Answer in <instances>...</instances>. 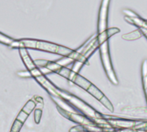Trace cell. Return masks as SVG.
Returning a JSON list of instances; mask_svg holds the SVG:
<instances>
[{"label":"cell","instance_id":"8","mask_svg":"<svg viewBox=\"0 0 147 132\" xmlns=\"http://www.w3.org/2000/svg\"><path fill=\"white\" fill-rule=\"evenodd\" d=\"M141 77H142V85L143 89L146 96V99L147 102V60H145L142 62L141 66Z\"/></svg>","mask_w":147,"mask_h":132},{"label":"cell","instance_id":"10","mask_svg":"<svg viewBox=\"0 0 147 132\" xmlns=\"http://www.w3.org/2000/svg\"><path fill=\"white\" fill-rule=\"evenodd\" d=\"M41 113H42V108L41 109H35L34 110V120L38 124L41 118Z\"/></svg>","mask_w":147,"mask_h":132},{"label":"cell","instance_id":"4","mask_svg":"<svg viewBox=\"0 0 147 132\" xmlns=\"http://www.w3.org/2000/svg\"><path fill=\"white\" fill-rule=\"evenodd\" d=\"M9 47L13 48H18V49L21 48H25L28 49L40 50L43 52L59 54V55H61L62 57L68 56L73 52V49L54 43V42H47L44 40L31 39V38L14 39Z\"/></svg>","mask_w":147,"mask_h":132},{"label":"cell","instance_id":"9","mask_svg":"<svg viewBox=\"0 0 147 132\" xmlns=\"http://www.w3.org/2000/svg\"><path fill=\"white\" fill-rule=\"evenodd\" d=\"M143 36V33L142 31L138 28L137 29L132 31V32H129V33H127V34H124L122 35V39L123 40H126V41H135V40H138L140 39V37Z\"/></svg>","mask_w":147,"mask_h":132},{"label":"cell","instance_id":"7","mask_svg":"<svg viewBox=\"0 0 147 132\" xmlns=\"http://www.w3.org/2000/svg\"><path fill=\"white\" fill-rule=\"evenodd\" d=\"M19 54L21 55V58H22L27 70L29 73L34 71V69H36L38 67L35 61L34 60H32V58L30 57V55H29V54L28 52V48H19Z\"/></svg>","mask_w":147,"mask_h":132},{"label":"cell","instance_id":"14","mask_svg":"<svg viewBox=\"0 0 147 132\" xmlns=\"http://www.w3.org/2000/svg\"><path fill=\"white\" fill-rule=\"evenodd\" d=\"M146 24H147V20H146Z\"/></svg>","mask_w":147,"mask_h":132},{"label":"cell","instance_id":"1","mask_svg":"<svg viewBox=\"0 0 147 132\" xmlns=\"http://www.w3.org/2000/svg\"><path fill=\"white\" fill-rule=\"evenodd\" d=\"M111 0H102L99 15H98V23H97V42L99 45V52L101 56V61L104 71L109 78V80L115 86L119 84L117 76L115 73L113 64L110 58L109 53V39L114 35L119 33L121 30L118 28L113 27L108 28V16L109 9Z\"/></svg>","mask_w":147,"mask_h":132},{"label":"cell","instance_id":"13","mask_svg":"<svg viewBox=\"0 0 147 132\" xmlns=\"http://www.w3.org/2000/svg\"><path fill=\"white\" fill-rule=\"evenodd\" d=\"M139 29L142 31L143 35L147 39V28H139Z\"/></svg>","mask_w":147,"mask_h":132},{"label":"cell","instance_id":"11","mask_svg":"<svg viewBox=\"0 0 147 132\" xmlns=\"http://www.w3.org/2000/svg\"><path fill=\"white\" fill-rule=\"evenodd\" d=\"M70 131L71 132H89V131H85V130H84V129H82L80 126L73 127Z\"/></svg>","mask_w":147,"mask_h":132},{"label":"cell","instance_id":"6","mask_svg":"<svg viewBox=\"0 0 147 132\" xmlns=\"http://www.w3.org/2000/svg\"><path fill=\"white\" fill-rule=\"evenodd\" d=\"M123 13L125 14V19L129 22L132 23L138 28H147L146 19L141 18L139 15H137L135 12L132 11L131 10H124Z\"/></svg>","mask_w":147,"mask_h":132},{"label":"cell","instance_id":"3","mask_svg":"<svg viewBox=\"0 0 147 132\" xmlns=\"http://www.w3.org/2000/svg\"><path fill=\"white\" fill-rule=\"evenodd\" d=\"M96 49H99L97 34L92 35L78 48L73 50L70 55L63 56V58L57 61V62L63 67H67L68 65L73 63L72 70L75 73H79L83 66L88 63L89 59Z\"/></svg>","mask_w":147,"mask_h":132},{"label":"cell","instance_id":"12","mask_svg":"<svg viewBox=\"0 0 147 132\" xmlns=\"http://www.w3.org/2000/svg\"><path fill=\"white\" fill-rule=\"evenodd\" d=\"M17 74L19 76H21V77H32L31 73L28 71H27V72H21V73H18Z\"/></svg>","mask_w":147,"mask_h":132},{"label":"cell","instance_id":"5","mask_svg":"<svg viewBox=\"0 0 147 132\" xmlns=\"http://www.w3.org/2000/svg\"><path fill=\"white\" fill-rule=\"evenodd\" d=\"M35 107H36V102H35L34 99L28 101L25 104V105L23 106V108L22 109V111L17 115L16 120L14 121L10 132H20L23 124L26 121V119L29 117L30 113L33 112V110Z\"/></svg>","mask_w":147,"mask_h":132},{"label":"cell","instance_id":"2","mask_svg":"<svg viewBox=\"0 0 147 132\" xmlns=\"http://www.w3.org/2000/svg\"><path fill=\"white\" fill-rule=\"evenodd\" d=\"M36 65L40 68H47L51 73H55L66 80L71 81L75 85L83 88L96 99L103 106H105L109 111L114 112V106L109 99L102 93L96 86H94L90 81H89L84 77L81 76L78 73H75L72 69H69L66 67L59 65L57 61H50L47 60H35Z\"/></svg>","mask_w":147,"mask_h":132}]
</instances>
